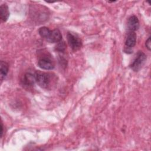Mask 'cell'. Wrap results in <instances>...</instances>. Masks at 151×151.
<instances>
[{
	"label": "cell",
	"instance_id": "cell-6",
	"mask_svg": "<svg viewBox=\"0 0 151 151\" xmlns=\"http://www.w3.org/2000/svg\"><path fill=\"white\" fill-rule=\"evenodd\" d=\"M21 84L25 87H31L34 83L35 81V73H32L31 72H28L24 74L21 78Z\"/></svg>",
	"mask_w": 151,
	"mask_h": 151
},
{
	"label": "cell",
	"instance_id": "cell-2",
	"mask_svg": "<svg viewBox=\"0 0 151 151\" xmlns=\"http://www.w3.org/2000/svg\"><path fill=\"white\" fill-rule=\"evenodd\" d=\"M146 58V55L143 52L139 51L136 54V57L130 65V67L134 71H139L144 65Z\"/></svg>",
	"mask_w": 151,
	"mask_h": 151
},
{
	"label": "cell",
	"instance_id": "cell-5",
	"mask_svg": "<svg viewBox=\"0 0 151 151\" xmlns=\"http://www.w3.org/2000/svg\"><path fill=\"white\" fill-rule=\"evenodd\" d=\"M62 35L61 32L58 29L49 30L45 40L51 43H57L61 41Z\"/></svg>",
	"mask_w": 151,
	"mask_h": 151
},
{
	"label": "cell",
	"instance_id": "cell-7",
	"mask_svg": "<svg viewBox=\"0 0 151 151\" xmlns=\"http://www.w3.org/2000/svg\"><path fill=\"white\" fill-rule=\"evenodd\" d=\"M136 42V34L134 31H129L126 40H125V45L126 48H133Z\"/></svg>",
	"mask_w": 151,
	"mask_h": 151
},
{
	"label": "cell",
	"instance_id": "cell-13",
	"mask_svg": "<svg viewBox=\"0 0 151 151\" xmlns=\"http://www.w3.org/2000/svg\"><path fill=\"white\" fill-rule=\"evenodd\" d=\"M3 129H4V126H3V124H2V122H1V137H2V135H3Z\"/></svg>",
	"mask_w": 151,
	"mask_h": 151
},
{
	"label": "cell",
	"instance_id": "cell-3",
	"mask_svg": "<svg viewBox=\"0 0 151 151\" xmlns=\"http://www.w3.org/2000/svg\"><path fill=\"white\" fill-rule=\"evenodd\" d=\"M38 65L41 68L46 70H52L55 67L54 63L52 60V58L50 55L47 54H43L39 58Z\"/></svg>",
	"mask_w": 151,
	"mask_h": 151
},
{
	"label": "cell",
	"instance_id": "cell-9",
	"mask_svg": "<svg viewBox=\"0 0 151 151\" xmlns=\"http://www.w3.org/2000/svg\"><path fill=\"white\" fill-rule=\"evenodd\" d=\"M9 16V11L8 5L6 4H2L0 6V18L2 22L7 21Z\"/></svg>",
	"mask_w": 151,
	"mask_h": 151
},
{
	"label": "cell",
	"instance_id": "cell-1",
	"mask_svg": "<svg viewBox=\"0 0 151 151\" xmlns=\"http://www.w3.org/2000/svg\"><path fill=\"white\" fill-rule=\"evenodd\" d=\"M35 76L36 83L41 88L49 89L54 82V77L52 74L37 71L35 72Z\"/></svg>",
	"mask_w": 151,
	"mask_h": 151
},
{
	"label": "cell",
	"instance_id": "cell-4",
	"mask_svg": "<svg viewBox=\"0 0 151 151\" xmlns=\"http://www.w3.org/2000/svg\"><path fill=\"white\" fill-rule=\"evenodd\" d=\"M67 38L70 47L74 51L78 50L82 46V41L80 37L72 32H68Z\"/></svg>",
	"mask_w": 151,
	"mask_h": 151
},
{
	"label": "cell",
	"instance_id": "cell-8",
	"mask_svg": "<svg viewBox=\"0 0 151 151\" xmlns=\"http://www.w3.org/2000/svg\"><path fill=\"white\" fill-rule=\"evenodd\" d=\"M127 28L129 31H135L139 28V21L137 17L133 15L129 18L127 21Z\"/></svg>",
	"mask_w": 151,
	"mask_h": 151
},
{
	"label": "cell",
	"instance_id": "cell-11",
	"mask_svg": "<svg viewBox=\"0 0 151 151\" xmlns=\"http://www.w3.org/2000/svg\"><path fill=\"white\" fill-rule=\"evenodd\" d=\"M65 47H66V45H65L64 42L60 41L58 42V44H57V45L56 46V50L57 51H58L63 52V51H64L65 50Z\"/></svg>",
	"mask_w": 151,
	"mask_h": 151
},
{
	"label": "cell",
	"instance_id": "cell-12",
	"mask_svg": "<svg viewBox=\"0 0 151 151\" xmlns=\"http://www.w3.org/2000/svg\"><path fill=\"white\" fill-rule=\"evenodd\" d=\"M145 45H146V47L147 48L148 50H150V48H151V41H150V37H149L146 40V42H145Z\"/></svg>",
	"mask_w": 151,
	"mask_h": 151
},
{
	"label": "cell",
	"instance_id": "cell-10",
	"mask_svg": "<svg viewBox=\"0 0 151 151\" xmlns=\"http://www.w3.org/2000/svg\"><path fill=\"white\" fill-rule=\"evenodd\" d=\"M0 65H1L0 66L1 67V69H0L1 79V80H2L4 78H5V77L6 76V75L8 73L9 65L7 63H6L5 61H1Z\"/></svg>",
	"mask_w": 151,
	"mask_h": 151
}]
</instances>
